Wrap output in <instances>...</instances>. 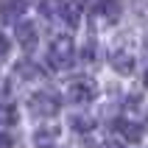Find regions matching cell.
I'll return each instance as SVG.
<instances>
[{"instance_id":"cell-1","label":"cell","mask_w":148,"mask_h":148,"mask_svg":"<svg viewBox=\"0 0 148 148\" xmlns=\"http://www.w3.org/2000/svg\"><path fill=\"white\" fill-rule=\"evenodd\" d=\"M48 67L53 70H67L75 59V45H73V36L70 34H56L48 45Z\"/></svg>"},{"instance_id":"cell-2","label":"cell","mask_w":148,"mask_h":148,"mask_svg":"<svg viewBox=\"0 0 148 148\" xmlns=\"http://www.w3.org/2000/svg\"><path fill=\"white\" fill-rule=\"evenodd\" d=\"M45 11L62 20L67 28H78L84 14V0H45Z\"/></svg>"},{"instance_id":"cell-3","label":"cell","mask_w":148,"mask_h":148,"mask_svg":"<svg viewBox=\"0 0 148 148\" xmlns=\"http://www.w3.org/2000/svg\"><path fill=\"white\" fill-rule=\"evenodd\" d=\"M64 95H67V101L84 106V103H92V101L98 98V84H95V78L78 75V78H70V81H67Z\"/></svg>"},{"instance_id":"cell-4","label":"cell","mask_w":148,"mask_h":148,"mask_svg":"<svg viewBox=\"0 0 148 148\" xmlns=\"http://www.w3.org/2000/svg\"><path fill=\"white\" fill-rule=\"evenodd\" d=\"M28 109H31L34 117H53L59 112V98L53 95V92H36V95H31V101H28Z\"/></svg>"},{"instance_id":"cell-5","label":"cell","mask_w":148,"mask_h":148,"mask_svg":"<svg viewBox=\"0 0 148 148\" xmlns=\"http://www.w3.org/2000/svg\"><path fill=\"white\" fill-rule=\"evenodd\" d=\"M109 64H112V70L120 75H132L134 73V53L132 50H126V48H115L112 53H109Z\"/></svg>"},{"instance_id":"cell-6","label":"cell","mask_w":148,"mask_h":148,"mask_svg":"<svg viewBox=\"0 0 148 148\" xmlns=\"http://www.w3.org/2000/svg\"><path fill=\"white\" fill-rule=\"evenodd\" d=\"M62 137V129L56 123H42L36 132H34V145L36 148H53Z\"/></svg>"},{"instance_id":"cell-7","label":"cell","mask_w":148,"mask_h":148,"mask_svg":"<svg viewBox=\"0 0 148 148\" xmlns=\"http://www.w3.org/2000/svg\"><path fill=\"white\" fill-rule=\"evenodd\" d=\"M17 39H20L23 50L31 53V50L36 48V42H39V36H36V25H34L31 20H20V23H17Z\"/></svg>"},{"instance_id":"cell-8","label":"cell","mask_w":148,"mask_h":148,"mask_svg":"<svg viewBox=\"0 0 148 148\" xmlns=\"http://www.w3.org/2000/svg\"><path fill=\"white\" fill-rule=\"evenodd\" d=\"M0 11H3V17H6V20H11L14 14H20V11H23V0H6V3L0 6Z\"/></svg>"},{"instance_id":"cell-9","label":"cell","mask_w":148,"mask_h":148,"mask_svg":"<svg viewBox=\"0 0 148 148\" xmlns=\"http://www.w3.org/2000/svg\"><path fill=\"white\" fill-rule=\"evenodd\" d=\"M73 123H75V132H90L95 126V120L92 117H73Z\"/></svg>"},{"instance_id":"cell-10","label":"cell","mask_w":148,"mask_h":148,"mask_svg":"<svg viewBox=\"0 0 148 148\" xmlns=\"http://www.w3.org/2000/svg\"><path fill=\"white\" fill-rule=\"evenodd\" d=\"M0 148H11V137L6 132H0Z\"/></svg>"},{"instance_id":"cell-11","label":"cell","mask_w":148,"mask_h":148,"mask_svg":"<svg viewBox=\"0 0 148 148\" xmlns=\"http://www.w3.org/2000/svg\"><path fill=\"white\" fill-rule=\"evenodd\" d=\"M101 148H120V145H117V143H103Z\"/></svg>"},{"instance_id":"cell-12","label":"cell","mask_w":148,"mask_h":148,"mask_svg":"<svg viewBox=\"0 0 148 148\" xmlns=\"http://www.w3.org/2000/svg\"><path fill=\"white\" fill-rule=\"evenodd\" d=\"M145 87H148V73H145Z\"/></svg>"}]
</instances>
